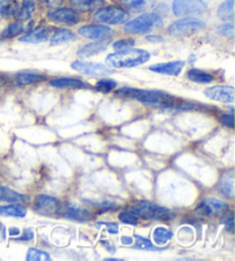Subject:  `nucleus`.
I'll return each mask as SVG.
<instances>
[{
    "label": "nucleus",
    "mask_w": 235,
    "mask_h": 261,
    "mask_svg": "<svg viewBox=\"0 0 235 261\" xmlns=\"http://www.w3.org/2000/svg\"><path fill=\"white\" fill-rule=\"evenodd\" d=\"M28 200V196L14 191L11 188L0 187V201L11 202V204H19V202H26Z\"/></svg>",
    "instance_id": "a211bd4d"
},
{
    "label": "nucleus",
    "mask_w": 235,
    "mask_h": 261,
    "mask_svg": "<svg viewBox=\"0 0 235 261\" xmlns=\"http://www.w3.org/2000/svg\"><path fill=\"white\" fill-rule=\"evenodd\" d=\"M151 59V53L140 48L120 49L106 58L107 65L114 68H132L146 64Z\"/></svg>",
    "instance_id": "f03ea898"
},
{
    "label": "nucleus",
    "mask_w": 235,
    "mask_h": 261,
    "mask_svg": "<svg viewBox=\"0 0 235 261\" xmlns=\"http://www.w3.org/2000/svg\"><path fill=\"white\" fill-rule=\"evenodd\" d=\"M101 244H103V245H106V249H107V250H109V251L111 252V253H114V252H115V249H111V247H110V245H109V244H108V243H106V242H101Z\"/></svg>",
    "instance_id": "09e8293b"
},
{
    "label": "nucleus",
    "mask_w": 235,
    "mask_h": 261,
    "mask_svg": "<svg viewBox=\"0 0 235 261\" xmlns=\"http://www.w3.org/2000/svg\"><path fill=\"white\" fill-rule=\"evenodd\" d=\"M40 2L46 4L49 7H56L63 3V0H40Z\"/></svg>",
    "instance_id": "37998d69"
},
{
    "label": "nucleus",
    "mask_w": 235,
    "mask_h": 261,
    "mask_svg": "<svg viewBox=\"0 0 235 261\" xmlns=\"http://www.w3.org/2000/svg\"><path fill=\"white\" fill-rule=\"evenodd\" d=\"M205 96L216 101L233 102L234 101V88L230 85H215L204 90Z\"/></svg>",
    "instance_id": "ddd939ff"
},
{
    "label": "nucleus",
    "mask_w": 235,
    "mask_h": 261,
    "mask_svg": "<svg viewBox=\"0 0 235 261\" xmlns=\"http://www.w3.org/2000/svg\"><path fill=\"white\" fill-rule=\"evenodd\" d=\"M205 28V23L196 17H186L173 22L169 27V34L173 37H186Z\"/></svg>",
    "instance_id": "39448f33"
},
{
    "label": "nucleus",
    "mask_w": 235,
    "mask_h": 261,
    "mask_svg": "<svg viewBox=\"0 0 235 261\" xmlns=\"http://www.w3.org/2000/svg\"><path fill=\"white\" fill-rule=\"evenodd\" d=\"M116 97L124 99H135L151 106L170 107L173 105V97L160 90H141L134 88H122L115 92Z\"/></svg>",
    "instance_id": "f257e3e1"
},
{
    "label": "nucleus",
    "mask_w": 235,
    "mask_h": 261,
    "mask_svg": "<svg viewBox=\"0 0 235 261\" xmlns=\"http://www.w3.org/2000/svg\"><path fill=\"white\" fill-rule=\"evenodd\" d=\"M20 229L19 228H14V227H12V228H10L8 229V235H10L11 237H15V236H19L20 235Z\"/></svg>",
    "instance_id": "49530a36"
},
{
    "label": "nucleus",
    "mask_w": 235,
    "mask_h": 261,
    "mask_svg": "<svg viewBox=\"0 0 235 261\" xmlns=\"http://www.w3.org/2000/svg\"><path fill=\"white\" fill-rule=\"evenodd\" d=\"M147 40L152 43H161V42H164V38L161 37V36H157V35H151V36H147Z\"/></svg>",
    "instance_id": "c03bdc74"
},
{
    "label": "nucleus",
    "mask_w": 235,
    "mask_h": 261,
    "mask_svg": "<svg viewBox=\"0 0 235 261\" xmlns=\"http://www.w3.org/2000/svg\"><path fill=\"white\" fill-rule=\"evenodd\" d=\"M76 39V35L69 29H57L51 37V45L56 46Z\"/></svg>",
    "instance_id": "393cba45"
},
{
    "label": "nucleus",
    "mask_w": 235,
    "mask_h": 261,
    "mask_svg": "<svg viewBox=\"0 0 235 261\" xmlns=\"http://www.w3.org/2000/svg\"><path fill=\"white\" fill-rule=\"evenodd\" d=\"M185 67L184 61H171V62H164V64H156L149 67V70L154 71L157 74L163 75H179Z\"/></svg>",
    "instance_id": "4468645a"
},
{
    "label": "nucleus",
    "mask_w": 235,
    "mask_h": 261,
    "mask_svg": "<svg viewBox=\"0 0 235 261\" xmlns=\"http://www.w3.org/2000/svg\"><path fill=\"white\" fill-rule=\"evenodd\" d=\"M45 76L35 71H20L15 75L14 82L16 85H30L45 81Z\"/></svg>",
    "instance_id": "aec40b11"
},
{
    "label": "nucleus",
    "mask_w": 235,
    "mask_h": 261,
    "mask_svg": "<svg viewBox=\"0 0 235 261\" xmlns=\"http://www.w3.org/2000/svg\"><path fill=\"white\" fill-rule=\"evenodd\" d=\"M0 215H2V217L24 218L26 215V208L17 204L0 206Z\"/></svg>",
    "instance_id": "bb28decb"
},
{
    "label": "nucleus",
    "mask_w": 235,
    "mask_h": 261,
    "mask_svg": "<svg viewBox=\"0 0 235 261\" xmlns=\"http://www.w3.org/2000/svg\"><path fill=\"white\" fill-rule=\"evenodd\" d=\"M98 224H102V226H105L106 229L108 230V232L112 233V235H116V233H119V230H120L119 224H116V223H102V222L98 223Z\"/></svg>",
    "instance_id": "58836bf2"
},
{
    "label": "nucleus",
    "mask_w": 235,
    "mask_h": 261,
    "mask_svg": "<svg viewBox=\"0 0 235 261\" xmlns=\"http://www.w3.org/2000/svg\"><path fill=\"white\" fill-rule=\"evenodd\" d=\"M105 261H122V259H119V258H106Z\"/></svg>",
    "instance_id": "8fccbe9b"
},
{
    "label": "nucleus",
    "mask_w": 235,
    "mask_h": 261,
    "mask_svg": "<svg viewBox=\"0 0 235 261\" xmlns=\"http://www.w3.org/2000/svg\"><path fill=\"white\" fill-rule=\"evenodd\" d=\"M78 33L80 36H83L84 38L92 39V40H103V39L110 38L111 36H114L115 31L107 25L90 24V25H84L82 28H79Z\"/></svg>",
    "instance_id": "f8f14e48"
},
{
    "label": "nucleus",
    "mask_w": 235,
    "mask_h": 261,
    "mask_svg": "<svg viewBox=\"0 0 235 261\" xmlns=\"http://www.w3.org/2000/svg\"><path fill=\"white\" fill-rule=\"evenodd\" d=\"M36 11V4L34 0H23L22 2V6L17 11L16 17L20 22H25L33 17L34 13Z\"/></svg>",
    "instance_id": "a878e982"
},
{
    "label": "nucleus",
    "mask_w": 235,
    "mask_h": 261,
    "mask_svg": "<svg viewBox=\"0 0 235 261\" xmlns=\"http://www.w3.org/2000/svg\"><path fill=\"white\" fill-rule=\"evenodd\" d=\"M129 13L117 6H108L99 8L93 19L105 24H123L129 20Z\"/></svg>",
    "instance_id": "423d86ee"
},
{
    "label": "nucleus",
    "mask_w": 235,
    "mask_h": 261,
    "mask_svg": "<svg viewBox=\"0 0 235 261\" xmlns=\"http://www.w3.org/2000/svg\"><path fill=\"white\" fill-rule=\"evenodd\" d=\"M228 205L225 201L216 199V198H205L196 206L195 214L201 217H219L227 212Z\"/></svg>",
    "instance_id": "1a4fd4ad"
},
{
    "label": "nucleus",
    "mask_w": 235,
    "mask_h": 261,
    "mask_svg": "<svg viewBox=\"0 0 235 261\" xmlns=\"http://www.w3.org/2000/svg\"><path fill=\"white\" fill-rule=\"evenodd\" d=\"M19 6L16 0H0V20L16 16Z\"/></svg>",
    "instance_id": "b1692460"
},
{
    "label": "nucleus",
    "mask_w": 235,
    "mask_h": 261,
    "mask_svg": "<svg viewBox=\"0 0 235 261\" xmlns=\"http://www.w3.org/2000/svg\"><path fill=\"white\" fill-rule=\"evenodd\" d=\"M208 5L203 0H174L172 12L175 16L198 15L205 13Z\"/></svg>",
    "instance_id": "0eeeda50"
},
{
    "label": "nucleus",
    "mask_w": 235,
    "mask_h": 261,
    "mask_svg": "<svg viewBox=\"0 0 235 261\" xmlns=\"http://www.w3.org/2000/svg\"><path fill=\"white\" fill-rule=\"evenodd\" d=\"M8 83V79L7 76H5L4 74H0V88L5 87V85Z\"/></svg>",
    "instance_id": "de8ad7c7"
},
{
    "label": "nucleus",
    "mask_w": 235,
    "mask_h": 261,
    "mask_svg": "<svg viewBox=\"0 0 235 261\" xmlns=\"http://www.w3.org/2000/svg\"><path fill=\"white\" fill-rule=\"evenodd\" d=\"M24 30H25L24 24L22 23V22L17 21V22H14V23H11L10 25H7L6 28L2 31L0 37L2 38L16 37V36H19L22 33H24Z\"/></svg>",
    "instance_id": "7c9ffc66"
},
{
    "label": "nucleus",
    "mask_w": 235,
    "mask_h": 261,
    "mask_svg": "<svg viewBox=\"0 0 235 261\" xmlns=\"http://www.w3.org/2000/svg\"><path fill=\"white\" fill-rule=\"evenodd\" d=\"M2 228H3V226H2V223H0V231H2Z\"/></svg>",
    "instance_id": "3c124183"
},
{
    "label": "nucleus",
    "mask_w": 235,
    "mask_h": 261,
    "mask_svg": "<svg viewBox=\"0 0 235 261\" xmlns=\"http://www.w3.org/2000/svg\"><path fill=\"white\" fill-rule=\"evenodd\" d=\"M71 68L78 71L80 74L96 76V77H102L112 73V69L109 67L96 62H85V61H74L71 65Z\"/></svg>",
    "instance_id": "9d476101"
},
{
    "label": "nucleus",
    "mask_w": 235,
    "mask_h": 261,
    "mask_svg": "<svg viewBox=\"0 0 235 261\" xmlns=\"http://www.w3.org/2000/svg\"><path fill=\"white\" fill-rule=\"evenodd\" d=\"M49 85L58 89H85L86 84L83 81L74 77H58L51 80Z\"/></svg>",
    "instance_id": "6ab92c4d"
},
{
    "label": "nucleus",
    "mask_w": 235,
    "mask_h": 261,
    "mask_svg": "<svg viewBox=\"0 0 235 261\" xmlns=\"http://www.w3.org/2000/svg\"><path fill=\"white\" fill-rule=\"evenodd\" d=\"M49 35H51V29H49L48 27H39V28H36L22 36L20 40L24 43L38 44V43H43V42H45V40H47Z\"/></svg>",
    "instance_id": "2eb2a0df"
},
{
    "label": "nucleus",
    "mask_w": 235,
    "mask_h": 261,
    "mask_svg": "<svg viewBox=\"0 0 235 261\" xmlns=\"http://www.w3.org/2000/svg\"><path fill=\"white\" fill-rule=\"evenodd\" d=\"M135 40L133 38H125V39H120L114 43V48L115 49H125L134 46Z\"/></svg>",
    "instance_id": "e433bc0d"
},
{
    "label": "nucleus",
    "mask_w": 235,
    "mask_h": 261,
    "mask_svg": "<svg viewBox=\"0 0 235 261\" xmlns=\"http://www.w3.org/2000/svg\"><path fill=\"white\" fill-rule=\"evenodd\" d=\"M35 237V232L34 230H31L30 228H25L24 231H23V235L20 238V241H24V242H28L31 241L33 238Z\"/></svg>",
    "instance_id": "a19ab883"
},
{
    "label": "nucleus",
    "mask_w": 235,
    "mask_h": 261,
    "mask_svg": "<svg viewBox=\"0 0 235 261\" xmlns=\"http://www.w3.org/2000/svg\"><path fill=\"white\" fill-rule=\"evenodd\" d=\"M25 259L28 261H49L51 260V255L47 252H44L38 249H30L26 253Z\"/></svg>",
    "instance_id": "473e14b6"
},
{
    "label": "nucleus",
    "mask_w": 235,
    "mask_h": 261,
    "mask_svg": "<svg viewBox=\"0 0 235 261\" xmlns=\"http://www.w3.org/2000/svg\"><path fill=\"white\" fill-rule=\"evenodd\" d=\"M218 189L220 192L223 193L229 199H232L234 197V174L233 172L226 173L223 177L220 178L218 183Z\"/></svg>",
    "instance_id": "5701e85b"
},
{
    "label": "nucleus",
    "mask_w": 235,
    "mask_h": 261,
    "mask_svg": "<svg viewBox=\"0 0 235 261\" xmlns=\"http://www.w3.org/2000/svg\"><path fill=\"white\" fill-rule=\"evenodd\" d=\"M69 3L72 8L83 13L98 11L106 5V0H69Z\"/></svg>",
    "instance_id": "dca6fc26"
},
{
    "label": "nucleus",
    "mask_w": 235,
    "mask_h": 261,
    "mask_svg": "<svg viewBox=\"0 0 235 261\" xmlns=\"http://www.w3.org/2000/svg\"><path fill=\"white\" fill-rule=\"evenodd\" d=\"M62 217L68 220H74V221L86 222L89 220H91V213L87 210L80 208L76 205H69L66 208L65 213L62 214Z\"/></svg>",
    "instance_id": "f3484780"
},
{
    "label": "nucleus",
    "mask_w": 235,
    "mask_h": 261,
    "mask_svg": "<svg viewBox=\"0 0 235 261\" xmlns=\"http://www.w3.org/2000/svg\"><path fill=\"white\" fill-rule=\"evenodd\" d=\"M172 237H173V232L163 227L155 228V230L153 232L154 242H155V244L159 246L166 244L170 240H172Z\"/></svg>",
    "instance_id": "c756f323"
},
{
    "label": "nucleus",
    "mask_w": 235,
    "mask_h": 261,
    "mask_svg": "<svg viewBox=\"0 0 235 261\" xmlns=\"http://www.w3.org/2000/svg\"><path fill=\"white\" fill-rule=\"evenodd\" d=\"M187 77L191 80L192 82L200 83V84H208V83H211L215 81L214 75H211L210 73H207V71L200 70V69L188 70Z\"/></svg>",
    "instance_id": "cd10ccee"
},
{
    "label": "nucleus",
    "mask_w": 235,
    "mask_h": 261,
    "mask_svg": "<svg viewBox=\"0 0 235 261\" xmlns=\"http://www.w3.org/2000/svg\"><path fill=\"white\" fill-rule=\"evenodd\" d=\"M225 227H226V230L229 231V232H233L234 230V224H233V214L230 213L228 218H226V221H225Z\"/></svg>",
    "instance_id": "79ce46f5"
},
{
    "label": "nucleus",
    "mask_w": 235,
    "mask_h": 261,
    "mask_svg": "<svg viewBox=\"0 0 235 261\" xmlns=\"http://www.w3.org/2000/svg\"><path fill=\"white\" fill-rule=\"evenodd\" d=\"M62 205L57 198L46 195H39L36 197L34 202V210L44 217H56L61 213Z\"/></svg>",
    "instance_id": "6e6552de"
},
{
    "label": "nucleus",
    "mask_w": 235,
    "mask_h": 261,
    "mask_svg": "<svg viewBox=\"0 0 235 261\" xmlns=\"http://www.w3.org/2000/svg\"><path fill=\"white\" fill-rule=\"evenodd\" d=\"M154 13H156V14L160 16H164L169 13V7L168 5H165V4H161V5H159L155 8V12Z\"/></svg>",
    "instance_id": "ea45409f"
},
{
    "label": "nucleus",
    "mask_w": 235,
    "mask_h": 261,
    "mask_svg": "<svg viewBox=\"0 0 235 261\" xmlns=\"http://www.w3.org/2000/svg\"><path fill=\"white\" fill-rule=\"evenodd\" d=\"M49 21L54 22V23L58 24H67V25H74L77 24L80 21V16L78 13L72 8H56V10L52 11L48 14Z\"/></svg>",
    "instance_id": "9b49d317"
},
{
    "label": "nucleus",
    "mask_w": 235,
    "mask_h": 261,
    "mask_svg": "<svg viewBox=\"0 0 235 261\" xmlns=\"http://www.w3.org/2000/svg\"><path fill=\"white\" fill-rule=\"evenodd\" d=\"M216 33L219 34L220 36H224V37L233 39L234 38V24L232 23V22H229V23L226 22V23L217 27Z\"/></svg>",
    "instance_id": "c9c22d12"
},
{
    "label": "nucleus",
    "mask_w": 235,
    "mask_h": 261,
    "mask_svg": "<svg viewBox=\"0 0 235 261\" xmlns=\"http://www.w3.org/2000/svg\"><path fill=\"white\" fill-rule=\"evenodd\" d=\"M119 219L122 222H124L126 224H131V226H135V224H138V221H139L138 215L131 210H126L124 212H122L119 215Z\"/></svg>",
    "instance_id": "f704fd0d"
},
{
    "label": "nucleus",
    "mask_w": 235,
    "mask_h": 261,
    "mask_svg": "<svg viewBox=\"0 0 235 261\" xmlns=\"http://www.w3.org/2000/svg\"><path fill=\"white\" fill-rule=\"evenodd\" d=\"M117 87V82L114 80H110V79H103L98 81L97 84H96V88L98 91L103 92V93H107V92H110L111 90H114Z\"/></svg>",
    "instance_id": "72a5a7b5"
},
{
    "label": "nucleus",
    "mask_w": 235,
    "mask_h": 261,
    "mask_svg": "<svg viewBox=\"0 0 235 261\" xmlns=\"http://www.w3.org/2000/svg\"><path fill=\"white\" fill-rule=\"evenodd\" d=\"M135 238V244L134 249L137 250H144V251H161L162 249L160 247H156L153 243L148 240V238H144L140 235H134Z\"/></svg>",
    "instance_id": "2f4dec72"
},
{
    "label": "nucleus",
    "mask_w": 235,
    "mask_h": 261,
    "mask_svg": "<svg viewBox=\"0 0 235 261\" xmlns=\"http://www.w3.org/2000/svg\"><path fill=\"white\" fill-rule=\"evenodd\" d=\"M130 210L133 211L139 218L147 220H160V221L162 220V221H165V220H171L174 217V213L171 210L156 205L148 200H138L132 208Z\"/></svg>",
    "instance_id": "20e7f679"
},
{
    "label": "nucleus",
    "mask_w": 235,
    "mask_h": 261,
    "mask_svg": "<svg viewBox=\"0 0 235 261\" xmlns=\"http://www.w3.org/2000/svg\"><path fill=\"white\" fill-rule=\"evenodd\" d=\"M121 242H122V244H123V245L129 246V245L133 244V238L129 237V236H123L121 238Z\"/></svg>",
    "instance_id": "a18cd8bd"
},
{
    "label": "nucleus",
    "mask_w": 235,
    "mask_h": 261,
    "mask_svg": "<svg viewBox=\"0 0 235 261\" xmlns=\"http://www.w3.org/2000/svg\"><path fill=\"white\" fill-rule=\"evenodd\" d=\"M217 15L220 20L232 22L234 20V0H225L219 6Z\"/></svg>",
    "instance_id": "c85d7f7f"
},
{
    "label": "nucleus",
    "mask_w": 235,
    "mask_h": 261,
    "mask_svg": "<svg viewBox=\"0 0 235 261\" xmlns=\"http://www.w3.org/2000/svg\"><path fill=\"white\" fill-rule=\"evenodd\" d=\"M121 3L130 11L134 13H142L153 8L156 0H121Z\"/></svg>",
    "instance_id": "412c9836"
},
{
    "label": "nucleus",
    "mask_w": 235,
    "mask_h": 261,
    "mask_svg": "<svg viewBox=\"0 0 235 261\" xmlns=\"http://www.w3.org/2000/svg\"><path fill=\"white\" fill-rule=\"evenodd\" d=\"M163 25L162 16L156 13H144L135 19L129 21L124 25V31L128 34H148Z\"/></svg>",
    "instance_id": "7ed1b4c3"
},
{
    "label": "nucleus",
    "mask_w": 235,
    "mask_h": 261,
    "mask_svg": "<svg viewBox=\"0 0 235 261\" xmlns=\"http://www.w3.org/2000/svg\"><path fill=\"white\" fill-rule=\"evenodd\" d=\"M108 47V44L105 42H97V43H91L87 45H84L83 47H80L78 49V56L82 58H90V57H94L101 53L103 51H106Z\"/></svg>",
    "instance_id": "4be33fe9"
},
{
    "label": "nucleus",
    "mask_w": 235,
    "mask_h": 261,
    "mask_svg": "<svg viewBox=\"0 0 235 261\" xmlns=\"http://www.w3.org/2000/svg\"><path fill=\"white\" fill-rule=\"evenodd\" d=\"M221 123H223L225 127L228 128H233L234 127V119H233V114H226L221 116Z\"/></svg>",
    "instance_id": "4c0bfd02"
}]
</instances>
